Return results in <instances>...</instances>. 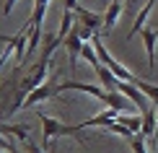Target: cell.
<instances>
[{
	"label": "cell",
	"instance_id": "obj_1",
	"mask_svg": "<svg viewBox=\"0 0 158 153\" xmlns=\"http://www.w3.org/2000/svg\"><path fill=\"white\" fill-rule=\"evenodd\" d=\"M39 122H42V148L44 151H49L52 140L60 138V135H78L75 125H62L60 119H55L49 114H42V112H39Z\"/></svg>",
	"mask_w": 158,
	"mask_h": 153
},
{
	"label": "cell",
	"instance_id": "obj_2",
	"mask_svg": "<svg viewBox=\"0 0 158 153\" xmlns=\"http://www.w3.org/2000/svg\"><path fill=\"white\" fill-rule=\"evenodd\" d=\"M57 86H60V83H57V73H49L47 81L23 99V109H31V106H36V104H42V101H49L52 96H57Z\"/></svg>",
	"mask_w": 158,
	"mask_h": 153
},
{
	"label": "cell",
	"instance_id": "obj_3",
	"mask_svg": "<svg viewBox=\"0 0 158 153\" xmlns=\"http://www.w3.org/2000/svg\"><path fill=\"white\" fill-rule=\"evenodd\" d=\"M83 36H81V23L75 21L73 26V31L68 34V39H65V52H68V60H70V73L75 75V70H78V57H81V52H83Z\"/></svg>",
	"mask_w": 158,
	"mask_h": 153
},
{
	"label": "cell",
	"instance_id": "obj_4",
	"mask_svg": "<svg viewBox=\"0 0 158 153\" xmlns=\"http://www.w3.org/2000/svg\"><path fill=\"white\" fill-rule=\"evenodd\" d=\"M68 91H81V94H88L101 101L104 96V86H94V83H83V81H73V78H68V81H62L60 86H57V94H68Z\"/></svg>",
	"mask_w": 158,
	"mask_h": 153
},
{
	"label": "cell",
	"instance_id": "obj_5",
	"mask_svg": "<svg viewBox=\"0 0 158 153\" xmlns=\"http://www.w3.org/2000/svg\"><path fill=\"white\" fill-rule=\"evenodd\" d=\"M117 91H119V94H124V96H127L130 101L135 104V109H137V112H143V114H145V112L150 109V101H148V96L143 94V91L137 88L135 83H127V81H119V88H117Z\"/></svg>",
	"mask_w": 158,
	"mask_h": 153
},
{
	"label": "cell",
	"instance_id": "obj_6",
	"mask_svg": "<svg viewBox=\"0 0 158 153\" xmlns=\"http://www.w3.org/2000/svg\"><path fill=\"white\" fill-rule=\"evenodd\" d=\"M101 104H106L109 109H117L119 114H127V109H130V106H135L132 101H127V96H124V94H119V91H104Z\"/></svg>",
	"mask_w": 158,
	"mask_h": 153
},
{
	"label": "cell",
	"instance_id": "obj_7",
	"mask_svg": "<svg viewBox=\"0 0 158 153\" xmlns=\"http://www.w3.org/2000/svg\"><path fill=\"white\" fill-rule=\"evenodd\" d=\"M75 21L81 23V26H88V29L98 31V29L104 26V16H98V13L83 8V5H78V11H75Z\"/></svg>",
	"mask_w": 158,
	"mask_h": 153
},
{
	"label": "cell",
	"instance_id": "obj_8",
	"mask_svg": "<svg viewBox=\"0 0 158 153\" xmlns=\"http://www.w3.org/2000/svg\"><path fill=\"white\" fill-rule=\"evenodd\" d=\"M143 44L148 55V68H156V44H158V29H143Z\"/></svg>",
	"mask_w": 158,
	"mask_h": 153
},
{
	"label": "cell",
	"instance_id": "obj_9",
	"mask_svg": "<svg viewBox=\"0 0 158 153\" xmlns=\"http://www.w3.org/2000/svg\"><path fill=\"white\" fill-rule=\"evenodd\" d=\"M122 11H124L122 0H111L106 5V11H104V31H111L117 26V21L122 18Z\"/></svg>",
	"mask_w": 158,
	"mask_h": 153
},
{
	"label": "cell",
	"instance_id": "obj_10",
	"mask_svg": "<svg viewBox=\"0 0 158 153\" xmlns=\"http://www.w3.org/2000/svg\"><path fill=\"white\" fill-rule=\"evenodd\" d=\"M156 3L158 0H148L145 5L140 8V13H137V18H135V23H132V29H130V34H127V39H132V36H137L143 31V26H145V21H148V16H150V11L156 8Z\"/></svg>",
	"mask_w": 158,
	"mask_h": 153
},
{
	"label": "cell",
	"instance_id": "obj_11",
	"mask_svg": "<svg viewBox=\"0 0 158 153\" xmlns=\"http://www.w3.org/2000/svg\"><path fill=\"white\" fill-rule=\"evenodd\" d=\"M143 135L148 138L150 145H156V109H148L145 114H143Z\"/></svg>",
	"mask_w": 158,
	"mask_h": 153
},
{
	"label": "cell",
	"instance_id": "obj_12",
	"mask_svg": "<svg viewBox=\"0 0 158 153\" xmlns=\"http://www.w3.org/2000/svg\"><path fill=\"white\" fill-rule=\"evenodd\" d=\"M49 3H52V0H34V11H31V18H29L31 26H39V29L44 26V13H47V5Z\"/></svg>",
	"mask_w": 158,
	"mask_h": 153
},
{
	"label": "cell",
	"instance_id": "obj_13",
	"mask_svg": "<svg viewBox=\"0 0 158 153\" xmlns=\"http://www.w3.org/2000/svg\"><path fill=\"white\" fill-rule=\"evenodd\" d=\"M96 75L101 78V86H104V88H106V91H117V88H119V78H117L114 73H111V70L106 68V65H104V68L98 70Z\"/></svg>",
	"mask_w": 158,
	"mask_h": 153
},
{
	"label": "cell",
	"instance_id": "obj_14",
	"mask_svg": "<svg viewBox=\"0 0 158 153\" xmlns=\"http://www.w3.org/2000/svg\"><path fill=\"white\" fill-rule=\"evenodd\" d=\"M117 122H122L124 127H130L132 132H140V130H143V117H140V114H119Z\"/></svg>",
	"mask_w": 158,
	"mask_h": 153
},
{
	"label": "cell",
	"instance_id": "obj_15",
	"mask_svg": "<svg viewBox=\"0 0 158 153\" xmlns=\"http://www.w3.org/2000/svg\"><path fill=\"white\" fill-rule=\"evenodd\" d=\"M135 86H137V88H140L143 94L148 96V101H150V104H156V106H158V86H156V83H148V81H137Z\"/></svg>",
	"mask_w": 158,
	"mask_h": 153
},
{
	"label": "cell",
	"instance_id": "obj_16",
	"mask_svg": "<svg viewBox=\"0 0 158 153\" xmlns=\"http://www.w3.org/2000/svg\"><path fill=\"white\" fill-rule=\"evenodd\" d=\"M145 140H148V138L143 135V132H135V135L130 138L127 143H130V148H132V153H150V151H148V143H145Z\"/></svg>",
	"mask_w": 158,
	"mask_h": 153
},
{
	"label": "cell",
	"instance_id": "obj_17",
	"mask_svg": "<svg viewBox=\"0 0 158 153\" xmlns=\"http://www.w3.org/2000/svg\"><path fill=\"white\" fill-rule=\"evenodd\" d=\"M109 132H111V135H122V138H127V140H130V138H132L135 135V132L132 130H130V127H124V125L122 122H114V125H109V127H106Z\"/></svg>",
	"mask_w": 158,
	"mask_h": 153
},
{
	"label": "cell",
	"instance_id": "obj_18",
	"mask_svg": "<svg viewBox=\"0 0 158 153\" xmlns=\"http://www.w3.org/2000/svg\"><path fill=\"white\" fill-rule=\"evenodd\" d=\"M78 5H81L78 0H62V8H65V11H73V13H75Z\"/></svg>",
	"mask_w": 158,
	"mask_h": 153
},
{
	"label": "cell",
	"instance_id": "obj_19",
	"mask_svg": "<svg viewBox=\"0 0 158 153\" xmlns=\"http://www.w3.org/2000/svg\"><path fill=\"white\" fill-rule=\"evenodd\" d=\"M16 3H18V0H5V5H3V16H10V11L16 8Z\"/></svg>",
	"mask_w": 158,
	"mask_h": 153
},
{
	"label": "cell",
	"instance_id": "obj_20",
	"mask_svg": "<svg viewBox=\"0 0 158 153\" xmlns=\"http://www.w3.org/2000/svg\"><path fill=\"white\" fill-rule=\"evenodd\" d=\"M26 151H29V153H47L44 148H39V145H34L31 140H26Z\"/></svg>",
	"mask_w": 158,
	"mask_h": 153
},
{
	"label": "cell",
	"instance_id": "obj_21",
	"mask_svg": "<svg viewBox=\"0 0 158 153\" xmlns=\"http://www.w3.org/2000/svg\"><path fill=\"white\" fill-rule=\"evenodd\" d=\"M156 138H158V106H156Z\"/></svg>",
	"mask_w": 158,
	"mask_h": 153
},
{
	"label": "cell",
	"instance_id": "obj_22",
	"mask_svg": "<svg viewBox=\"0 0 158 153\" xmlns=\"http://www.w3.org/2000/svg\"><path fill=\"white\" fill-rule=\"evenodd\" d=\"M0 153H8V151H3V148H0Z\"/></svg>",
	"mask_w": 158,
	"mask_h": 153
}]
</instances>
